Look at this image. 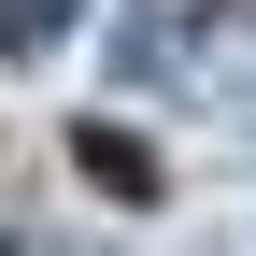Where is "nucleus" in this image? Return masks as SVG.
I'll return each mask as SVG.
<instances>
[{"mask_svg":"<svg viewBox=\"0 0 256 256\" xmlns=\"http://www.w3.org/2000/svg\"><path fill=\"white\" fill-rule=\"evenodd\" d=\"M72 14H86V0H0V57H43Z\"/></svg>","mask_w":256,"mask_h":256,"instance_id":"f03ea898","label":"nucleus"},{"mask_svg":"<svg viewBox=\"0 0 256 256\" xmlns=\"http://www.w3.org/2000/svg\"><path fill=\"white\" fill-rule=\"evenodd\" d=\"M86 171H100V185H114V200H156V156H142V142H128V128H86Z\"/></svg>","mask_w":256,"mask_h":256,"instance_id":"f257e3e1","label":"nucleus"}]
</instances>
